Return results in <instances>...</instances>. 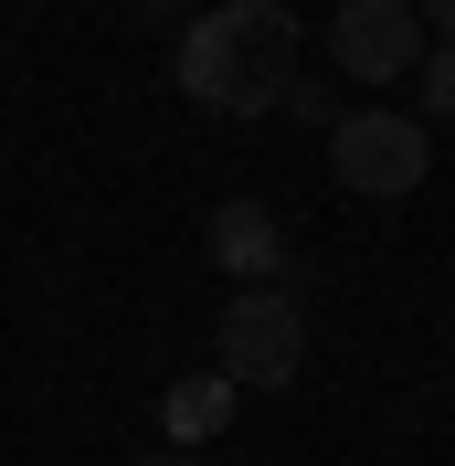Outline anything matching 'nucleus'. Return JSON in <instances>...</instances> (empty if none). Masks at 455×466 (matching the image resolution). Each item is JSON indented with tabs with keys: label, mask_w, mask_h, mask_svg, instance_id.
Masks as SVG:
<instances>
[{
	"label": "nucleus",
	"mask_w": 455,
	"mask_h": 466,
	"mask_svg": "<svg viewBox=\"0 0 455 466\" xmlns=\"http://www.w3.org/2000/svg\"><path fill=\"white\" fill-rule=\"evenodd\" d=\"M329 170H339L349 202H413L434 170V127L392 106H349V116H329Z\"/></svg>",
	"instance_id": "7ed1b4c3"
},
{
	"label": "nucleus",
	"mask_w": 455,
	"mask_h": 466,
	"mask_svg": "<svg viewBox=\"0 0 455 466\" xmlns=\"http://www.w3.org/2000/svg\"><path fill=\"white\" fill-rule=\"evenodd\" d=\"M138 22H191V11H212V0H127Z\"/></svg>",
	"instance_id": "1a4fd4ad"
},
{
	"label": "nucleus",
	"mask_w": 455,
	"mask_h": 466,
	"mask_svg": "<svg viewBox=\"0 0 455 466\" xmlns=\"http://www.w3.org/2000/svg\"><path fill=\"white\" fill-rule=\"evenodd\" d=\"M212 265H223L233 287H286V223L255 202V191H233V202H212Z\"/></svg>",
	"instance_id": "39448f33"
},
{
	"label": "nucleus",
	"mask_w": 455,
	"mask_h": 466,
	"mask_svg": "<svg viewBox=\"0 0 455 466\" xmlns=\"http://www.w3.org/2000/svg\"><path fill=\"white\" fill-rule=\"evenodd\" d=\"M413 22H434V32H455V0H413Z\"/></svg>",
	"instance_id": "9d476101"
},
{
	"label": "nucleus",
	"mask_w": 455,
	"mask_h": 466,
	"mask_svg": "<svg viewBox=\"0 0 455 466\" xmlns=\"http://www.w3.org/2000/svg\"><path fill=\"white\" fill-rule=\"evenodd\" d=\"M148 466H212V456H180V445H170V456H148Z\"/></svg>",
	"instance_id": "9b49d317"
},
{
	"label": "nucleus",
	"mask_w": 455,
	"mask_h": 466,
	"mask_svg": "<svg viewBox=\"0 0 455 466\" xmlns=\"http://www.w3.org/2000/svg\"><path fill=\"white\" fill-rule=\"evenodd\" d=\"M413 75H424V127H455V43H434Z\"/></svg>",
	"instance_id": "0eeeda50"
},
{
	"label": "nucleus",
	"mask_w": 455,
	"mask_h": 466,
	"mask_svg": "<svg viewBox=\"0 0 455 466\" xmlns=\"http://www.w3.org/2000/svg\"><path fill=\"white\" fill-rule=\"evenodd\" d=\"M329 54H339L349 86H392V75L424 64V22H413V0H339Z\"/></svg>",
	"instance_id": "20e7f679"
},
{
	"label": "nucleus",
	"mask_w": 455,
	"mask_h": 466,
	"mask_svg": "<svg viewBox=\"0 0 455 466\" xmlns=\"http://www.w3.org/2000/svg\"><path fill=\"white\" fill-rule=\"evenodd\" d=\"M212 371L233 392H286L308 371V297L297 287H233L212 319Z\"/></svg>",
	"instance_id": "f03ea898"
},
{
	"label": "nucleus",
	"mask_w": 455,
	"mask_h": 466,
	"mask_svg": "<svg viewBox=\"0 0 455 466\" xmlns=\"http://www.w3.org/2000/svg\"><path fill=\"white\" fill-rule=\"evenodd\" d=\"M233 403H244V392H233L223 371H191V381H170V392H159V435H170L180 456H201V445L233 424Z\"/></svg>",
	"instance_id": "423d86ee"
},
{
	"label": "nucleus",
	"mask_w": 455,
	"mask_h": 466,
	"mask_svg": "<svg viewBox=\"0 0 455 466\" xmlns=\"http://www.w3.org/2000/svg\"><path fill=\"white\" fill-rule=\"evenodd\" d=\"M286 106L308 116V127H329V116H339V96H329V86H308V75H297V86H286Z\"/></svg>",
	"instance_id": "6e6552de"
},
{
	"label": "nucleus",
	"mask_w": 455,
	"mask_h": 466,
	"mask_svg": "<svg viewBox=\"0 0 455 466\" xmlns=\"http://www.w3.org/2000/svg\"><path fill=\"white\" fill-rule=\"evenodd\" d=\"M170 86L201 116H265L297 86V11L286 0H212L170 43Z\"/></svg>",
	"instance_id": "f257e3e1"
}]
</instances>
